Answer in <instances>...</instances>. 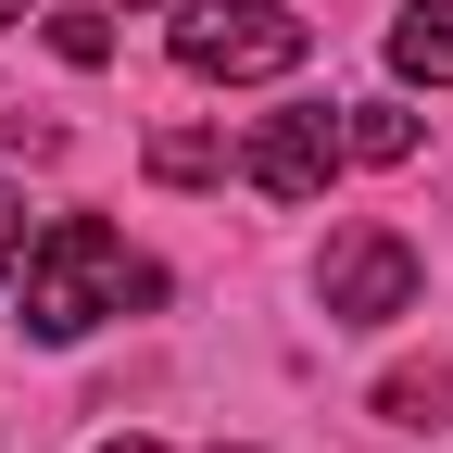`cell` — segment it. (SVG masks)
<instances>
[{
  "label": "cell",
  "mask_w": 453,
  "mask_h": 453,
  "mask_svg": "<svg viewBox=\"0 0 453 453\" xmlns=\"http://www.w3.org/2000/svg\"><path fill=\"white\" fill-rule=\"evenodd\" d=\"M13 327L26 340H88L101 315H151L164 303V265L151 252H127L101 214H50L38 240H26V277H13Z\"/></svg>",
  "instance_id": "cell-1"
},
{
  "label": "cell",
  "mask_w": 453,
  "mask_h": 453,
  "mask_svg": "<svg viewBox=\"0 0 453 453\" xmlns=\"http://www.w3.org/2000/svg\"><path fill=\"white\" fill-rule=\"evenodd\" d=\"M315 26L277 13V0H202V13H177V64L214 76V88H265V76H303Z\"/></svg>",
  "instance_id": "cell-2"
},
{
  "label": "cell",
  "mask_w": 453,
  "mask_h": 453,
  "mask_svg": "<svg viewBox=\"0 0 453 453\" xmlns=\"http://www.w3.org/2000/svg\"><path fill=\"white\" fill-rule=\"evenodd\" d=\"M315 290H327V327H390V315H416L428 265H416V240H390V226H340L327 265H315Z\"/></svg>",
  "instance_id": "cell-3"
},
{
  "label": "cell",
  "mask_w": 453,
  "mask_h": 453,
  "mask_svg": "<svg viewBox=\"0 0 453 453\" xmlns=\"http://www.w3.org/2000/svg\"><path fill=\"white\" fill-rule=\"evenodd\" d=\"M340 164H353V151H340V113H265V139L240 151V177L265 202H315Z\"/></svg>",
  "instance_id": "cell-4"
},
{
  "label": "cell",
  "mask_w": 453,
  "mask_h": 453,
  "mask_svg": "<svg viewBox=\"0 0 453 453\" xmlns=\"http://www.w3.org/2000/svg\"><path fill=\"white\" fill-rule=\"evenodd\" d=\"M390 76L453 88V0H416V13H390Z\"/></svg>",
  "instance_id": "cell-5"
},
{
  "label": "cell",
  "mask_w": 453,
  "mask_h": 453,
  "mask_svg": "<svg viewBox=\"0 0 453 453\" xmlns=\"http://www.w3.org/2000/svg\"><path fill=\"white\" fill-rule=\"evenodd\" d=\"M340 151H353V164H416V113L403 101H353V113H340Z\"/></svg>",
  "instance_id": "cell-6"
},
{
  "label": "cell",
  "mask_w": 453,
  "mask_h": 453,
  "mask_svg": "<svg viewBox=\"0 0 453 453\" xmlns=\"http://www.w3.org/2000/svg\"><path fill=\"white\" fill-rule=\"evenodd\" d=\"M378 416L390 428H453V365H403V378L378 390Z\"/></svg>",
  "instance_id": "cell-7"
},
{
  "label": "cell",
  "mask_w": 453,
  "mask_h": 453,
  "mask_svg": "<svg viewBox=\"0 0 453 453\" xmlns=\"http://www.w3.org/2000/svg\"><path fill=\"white\" fill-rule=\"evenodd\" d=\"M151 177H164V189L226 177V139H214V127H164V139H151Z\"/></svg>",
  "instance_id": "cell-8"
},
{
  "label": "cell",
  "mask_w": 453,
  "mask_h": 453,
  "mask_svg": "<svg viewBox=\"0 0 453 453\" xmlns=\"http://www.w3.org/2000/svg\"><path fill=\"white\" fill-rule=\"evenodd\" d=\"M50 50H64V64H101L113 26H101V13H50Z\"/></svg>",
  "instance_id": "cell-9"
},
{
  "label": "cell",
  "mask_w": 453,
  "mask_h": 453,
  "mask_svg": "<svg viewBox=\"0 0 453 453\" xmlns=\"http://www.w3.org/2000/svg\"><path fill=\"white\" fill-rule=\"evenodd\" d=\"M13 265H26V202L0 189V277H13Z\"/></svg>",
  "instance_id": "cell-10"
},
{
  "label": "cell",
  "mask_w": 453,
  "mask_h": 453,
  "mask_svg": "<svg viewBox=\"0 0 453 453\" xmlns=\"http://www.w3.org/2000/svg\"><path fill=\"white\" fill-rule=\"evenodd\" d=\"M26 13H38V0H0V26H26Z\"/></svg>",
  "instance_id": "cell-11"
},
{
  "label": "cell",
  "mask_w": 453,
  "mask_h": 453,
  "mask_svg": "<svg viewBox=\"0 0 453 453\" xmlns=\"http://www.w3.org/2000/svg\"><path fill=\"white\" fill-rule=\"evenodd\" d=\"M101 453H164V441H101Z\"/></svg>",
  "instance_id": "cell-12"
},
{
  "label": "cell",
  "mask_w": 453,
  "mask_h": 453,
  "mask_svg": "<svg viewBox=\"0 0 453 453\" xmlns=\"http://www.w3.org/2000/svg\"><path fill=\"white\" fill-rule=\"evenodd\" d=\"M139 13H151V0H139Z\"/></svg>",
  "instance_id": "cell-13"
},
{
  "label": "cell",
  "mask_w": 453,
  "mask_h": 453,
  "mask_svg": "<svg viewBox=\"0 0 453 453\" xmlns=\"http://www.w3.org/2000/svg\"><path fill=\"white\" fill-rule=\"evenodd\" d=\"M214 453H226V441H214Z\"/></svg>",
  "instance_id": "cell-14"
}]
</instances>
